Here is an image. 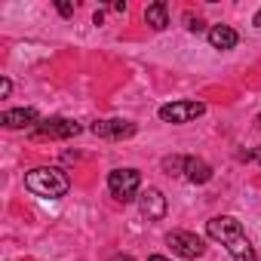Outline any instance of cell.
I'll list each match as a JSON object with an SVG mask.
<instances>
[{"label":"cell","mask_w":261,"mask_h":261,"mask_svg":"<svg viewBox=\"0 0 261 261\" xmlns=\"http://www.w3.org/2000/svg\"><path fill=\"white\" fill-rule=\"evenodd\" d=\"M206 233H209L212 240H221V243L227 246V252H230L233 261H258V255H255L249 237L243 233V224H240L233 215H215V218H209Z\"/></svg>","instance_id":"6da1fadb"},{"label":"cell","mask_w":261,"mask_h":261,"mask_svg":"<svg viewBox=\"0 0 261 261\" xmlns=\"http://www.w3.org/2000/svg\"><path fill=\"white\" fill-rule=\"evenodd\" d=\"M25 188H28L31 194H37V197L59 200V197L68 194L71 181H68V175H65L62 169H56V166H37V169L25 172Z\"/></svg>","instance_id":"7a4b0ae2"},{"label":"cell","mask_w":261,"mask_h":261,"mask_svg":"<svg viewBox=\"0 0 261 261\" xmlns=\"http://www.w3.org/2000/svg\"><path fill=\"white\" fill-rule=\"evenodd\" d=\"M139 188H142L139 169H114V172L108 175V191H111L117 200H123V203L136 200V197H139Z\"/></svg>","instance_id":"3957f363"},{"label":"cell","mask_w":261,"mask_h":261,"mask_svg":"<svg viewBox=\"0 0 261 261\" xmlns=\"http://www.w3.org/2000/svg\"><path fill=\"white\" fill-rule=\"evenodd\" d=\"M80 123L77 120H65V117H53V120H40L34 126V139H71L80 133Z\"/></svg>","instance_id":"277c9868"},{"label":"cell","mask_w":261,"mask_h":261,"mask_svg":"<svg viewBox=\"0 0 261 261\" xmlns=\"http://www.w3.org/2000/svg\"><path fill=\"white\" fill-rule=\"evenodd\" d=\"M203 114H206L203 101H169L160 108V120H166V123H191Z\"/></svg>","instance_id":"5b68a950"},{"label":"cell","mask_w":261,"mask_h":261,"mask_svg":"<svg viewBox=\"0 0 261 261\" xmlns=\"http://www.w3.org/2000/svg\"><path fill=\"white\" fill-rule=\"evenodd\" d=\"M166 243L172 246V252L175 255H181V258H200L203 255V240L197 237V233H191V230H172L169 237H166Z\"/></svg>","instance_id":"8992f818"},{"label":"cell","mask_w":261,"mask_h":261,"mask_svg":"<svg viewBox=\"0 0 261 261\" xmlns=\"http://www.w3.org/2000/svg\"><path fill=\"white\" fill-rule=\"evenodd\" d=\"M89 133L98 136V139H129V136H136V123H129V120H95L89 126Z\"/></svg>","instance_id":"52a82bcc"},{"label":"cell","mask_w":261,"mask_h":261,"mask_svg":"<svg viewBox=\"0 0 261 261\" xmlns=\"http://www.w3.org/2000/svg\"><path fill=\"white\" fill-rule=\"evenodd\" d=\"M139 209H142V215L148 221H163L166 218V197H163V191H157V188L142 191L139 194Z\"/></svg>","instance_id":"ba28073f"},{"label":"cell","mask_w":261,"mask_h":261,"mask_svg":"<svg viewBox=\"0 0 261 261\" xmlns=\"http://www.w3.org/2000/svg\"><path fill=\"white\" fill-rule=\"evenodd\" d=\"M0 123L7 129H25V126H37V111L34 108H16V111H4L0 114Z\"/></svg>","instance_id":"9c48e42d"},{"label":"cell","mask_w":261,"mask_h":261,"mask_svg":"<svg viewBox=\"0 0 261 261\" xmlns=\"http://www.w3.org/2000/svg\"><path fill=\"white\" fill-rule=\"evenodd\" d=\"M185 178H188L191 185H206V181L212 178V166H209L206 160H200V157H188V163H185Z\"/></svg>","instance_id":"30bf717a"},{"label":"cell","mask_w":261,"mask_h":261,"mask_svg":"<svg viewBox=\"0 0 261 261\" xmlns=\"http://www.w3.org/2000/svg\"><path fill=\"white\" fill-rule=\"evenodd\" d=\"M237 31L230 28V25H215V28H209V43H212V49H233L237 46Z\"/></svg>","instance_id":"8fae6325"},{"label":"cell","mask_w":261,"mask_h":261,"mask_svg":"<svg viewBox=\"0 0 261 261\" xmlns=\"http://www.w3.org/2000/svg\"><path fill=\"white\" fill-rule=\"evenodd\" d=\"M145 22L154 28V31H163L169 25V13H166V4H151L145 10Z\"/></svg>","instance_id":"7c38bea8"},{"label":"cell","mask_w":261,"mask_h":261,"mask_svg":"<svg viewBox=\"0 0 261 261\" xmlns=\"http://www.w3.org/2000/svg\"><path fill=\"white\" fill-rule=\"evenodd\" d=\"M185 163H188V157H166L163 160V169L169 175H185Z\"/></svg>","instance_id":"4fadbf2b"},{"label":"cell","mask_w":261,"mask_h":261,"mask_svg":"<svg viewBox=\"0 0 261 261\" xmlns=\"http://www.w3.org/2000/svg\"><path fill=\"white\" fill-rule=\"evenodd\" d=\"M243 160H255V163L261 166V148H252V151H246V154H243Z\"/></svg>","instance_id":"5bb4252c"},{"label":"cell","mask_w":261,"mask_h":261,"mask_svg":"<svg viewBox=\"0 0 261 261\" xmlns=\"http://www.w3.org/2000/svg\"><path fill=\"white\" fill-rule=\"evenodd\" d=\"M185 22H188V31H203V22H200V19H194V16H188Z\"/></svg>","instance_id":"9a60e30c"},{"label":"cell","mask_w":261,"mask_h":261,"mask_svg":"<svg viewBox=\"0 0 261 261\" xmlns=\"http://www.w3.org/2000/svg\"><path fill=\"white\" fill-rule=\"evenodd\" d=\"M10 89H13V83L4 77V80H0V98H7V95H10Z\"/></svg>","instance_id":"2e32d148"},{"label":"cell","mask_w":261,"mask_h":261,"mask_svg":"<svg viewBox=\"0 0 261 261\" xmlns=\"http://www.w3.org/2000/svg\"><path fill=\"white\" fill-rule=\"evenodd\" d=\"M56 7H59V13H62V16H71V13H74V7H71V4H56Z\"/></svg>","instance_id":"e0dca14e"},{"label":"cell","mask_w":261,"mask_h":261,"mask_svg":"<svg viewBox=\"0 0 261 261\" xmlns=\"http://www.w3.org/2000/svg\"><path fill=\"white\" fill-rule=\"evenodd\" d=\"M111 261H136V258H133V255H114Z\"/></svg>","instance_id":"ac0fdd59"},{"label":"cell","mask_w":261,"mask_h":261,"mask_svg":"<svg viewBox=\"0 0 261 261\" xmlns=\"http://www.w3.org/2000/svg\"><path fill=\"white\" fill-rule=\"evenodd\" d=\"M252 25H258V28H261V10L255 13V19H252Z\"/></svg>","instance_id":"d6986e66"},{"label":"cell","mask_w":261,"mask_h":261,"mask_svg":"<svg viewBox=\"0 0 261 261\" xmlns=\"http://www.w3.org/2000/svg\"><path fill=\"white\" fill-rule=\"evenodd\" d=\"M148 261H169V258H166V255H151Z\"/></svg>","instance_id":"ffe728a7"},{"label":"cell","mask_w":261,"mask_h":261,"mask_svg":"<svg viewBox=\"0 0 261 261\" xmlns=\"http://www.w3.org/2000/svg\"><path fill=\"white\" fill-rule=\"evenodd\" d=\"M258 123H261V117H258Z\"/></svg>","instance_id":"44dd1931"}]
</instances>
